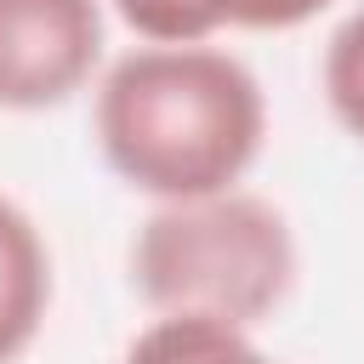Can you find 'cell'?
Returning a JSON list of instances; mask_svg holds the SVG:
<instances>
[{"mask_svg": "<svg viewBox=\"0 0 364 364\" xmlns=\"http://www.w3.org/2000/svg\"><path fill=\"white\" fill-rule=\"evenodd\" d=\"M91 125L125 188L176 205L239 188L267 136V97L216 46H136L97 80Z\"/></svg>", "mask_w": 364, "mask_h": 364, "instance_id": "cell-1", "label": "cell"}, {"mask_svg": "<svg viewBox=\"0 0 364 364\" xmlns=\"http://www.w3.org/2000/svg\"><path fill=\"white\" fill-rule=\"evenodd\" d=\"M131 284L154 313L250 330L296 284V233L273 199L245 188L154 205L131 239Z\"/></svg>", "mask_w": 364, "mask_h": 364, "instance_id": "cell-2", "label": "cell"}, {"mask_svg": "<svg viewBox=\"0 0 364 364\" xmlns=\"http://www.w3.org/2000/svg\"><path fill=\"white\" fill-rule=\"evenodd\" d=\"M102 63L97 0H0V108L40 114L91 85Z\"/></svg>", "mask_w": 364, "mask_h": 364, "instance_id": "cell-3", "label": "cell"}, {"mask_svg": "<svg viewBox=\"0 0 364 364\" xmlns=\"http://www.w3.org/2000/svg\"><path fill=\"white\" fill-rule=\"evenodd\" d=\"M51 313V250L34 216L0 193V364L23 358Z\"/></svg>", "mask_w": 364, "mask_h": 364, "instance_id": "cell-4", "label": "cell"}, {"mask_svg": "<svg viewBox=\"0 0 364 364\" xmlns=\"http://www.w3.org/2000/svg\"><path fill=\"white\" fill-rule=\"evenodd\" d=\"M125 364H273V358L239 324L159 313L148 330H136V341L125 347Z\"/></svg>", "mask_w": 364, "mask_h": 364, "instance_id": "cell-5", "label": "cell"}, {"mask_svg": "<svg viewBox=\"0 0 364 364\" xmlns=\"http://www.w3.org/2000/svg\"><path fill=\"white\" fill-rule=\"evenodd\" d=\"M119 23L148 46H205L222 28H239V0H114Z\"/></svg>", "mask_w": 364, "mask_h": 364, "instance_id": "cell-6", "label": "cell"}, {"mask_svg": "<svg viewBox=\"0 0 364 364\" xmlns=\"http://www.w3.org/2000/svg\"><path fill=\"white\" fill-rule=\"evenodd\" d=\"M318 85H324V102L336 114V125L364 142V6L347 11L336 23V34L324 40V63H318Z\"/></svg>", "mask_w": 364, "mask_h": 364, "instance_id": "cell-7", "label": "cell"}, {"mask_svg": "<svg viewBox=\"0 0 364 364\" xmlns=\"http://www.w3.org/2000/svg\"><path fill=\"white\" fill-rule=\"evenodd\" d=\"M330 0H239V28H301Z\"/></svg>", "mask_w": 364, "mask_h": 364, "instance_id": "cell-8", "label": "cell"}]
</instances>
